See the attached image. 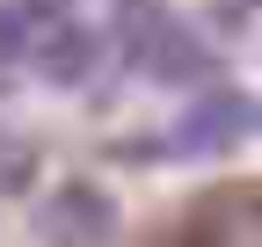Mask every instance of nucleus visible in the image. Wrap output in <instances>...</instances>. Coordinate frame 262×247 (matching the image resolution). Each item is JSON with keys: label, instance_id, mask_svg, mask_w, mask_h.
<instances>
[{"label": "nucleus", "instance_id": "obj_6", "mask_svg": "<svg viewBox=\"0 0 262 247\" xmlns=\"http://www.w3.org/2000/svg\"><path fill=\"white\" fill-rule=\"evenodd\" d=\"M160 29H168V8H160V0H110V37H117V51L131 66L146 58V44Z\"/></svg>", "mask_w": 262, "mask_h": 247}, {"label": "nucleus", "instance_id": "obj_5", "mask_svg": "<svg viewBox=\"0 0 262 247\" xmlns=\"http://www.w3.org/2000/svg\"><path fill=\"white\" fill-rule=\"evenodd\" d=\"M51 22H58L51 0H0V66H8V58H29Z\"/></svg>", "mask_w": 262, "mask_h": 247}, {"label": "nucleus", "instance_id": "obj_3", "mask_svg": "<svg viewBox=\"0 0 262 247\" xmlns=\"http://www.w3.org/2000/svg\"><path fill=\"white\" fill-rule=\"evenodd\" d=\"M255 131V102L248 95H196L175 124V145L182 153H226Z\"/></svg>", "mask_w": 262, "mask_h": 247}, {"label": "nucleus", "instance_id": "obj_2", "mask_svg": "<svg viewBox=\"0 0 262 247\" xmlns=\"http://www.w3.org/2000/svg\"><path fill=\"white\" fill-rule=\"evenodd\" d=\"M29 66H37V80H51V87H88V80H95V66H102V37H95L88 22L58 15L44 37H37Z\"/></svg>", "mask_w": 262, "mask_h": 247}, {"label": "nucleus", "instance_id": "obj_1", "mask_svg": "<svg viewBox=\"0 0 262 247\" xmlns=\"http://www.w3.org/2000/svg\"><path fill=\"white\" fill-rule=\"evenodd\" d=\"M117 233V204L102 182H66V189L44 204V240L51 247H102Z\"/></svg>", "mask_w": 262, "mask_h": 247}, {"label": "nucleus", "instance_id": "obj_4", "mask_svg": "<svg viewBox=\"0 0 262 247\" xmlns=\"http://www.w3.org/2000/svg\"><path fill=\"white\" fill-rule=\"evenodd\" d=\"M211 44L196 37V29H182L175 15H168V29L146 44V58H139V73H153V80H168V87H196V80H211Z\"/></svg>", "mask_w": 262, "mask_h": 247}]
</instances>
